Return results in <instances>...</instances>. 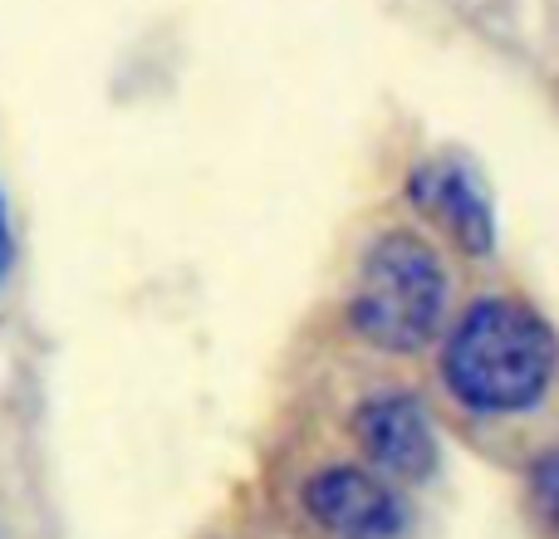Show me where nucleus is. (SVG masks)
I'll use <instances>...</instances> for the list:
<instances>
[{"label":"nucleus","mask_w":559,"mask_h":539,"mask_svg":"<svg viewBox=\"0 0 559 539\" xmlns=\"http://www.w3.org/2000/svg\"><path fill=\"white\" fill-rule=\"evenodd\" d=\"M555 334L506 295L476 299L442 348V378L476 412H515L545 393Z\"/></svg>","instance_id":"obj_1"},{"label":"nucleus","mask_w":559,"mask_h":539,"mask_svg":"<svg viewBox=\"0 0 559 539\" xmlns=\"http://www.w3.org/2000/svg\"><path fill=\"white\" fill-rule=\"evenodd\" d=\"M354 432H358V446L364 456H373V466L393 476H417L432 471L437 462V442H432V427H427L423 407L413 397H397V393H383V397H368L354 417Z\"/></svg>","instance_id":"obj_4"},{"label":"nucleus","mask_w":559,"mask_h":539,"mask_svg":"<svg viewBox=\"0 0 559 539\" xmlns=\"http://www.w3.org/2000/svg\"><path fill=\"white\" fill-rule=\"evenodd\" d=\"M535 501H540V515L550 520V530L559 535V452H550L535 471Z\"/></svg>","instance_id":"obj_6"},{"label":"nucleus","mask_w":559,"mask_h":539,"mask_svg":"<svg viewBox=\"0 0 559 539\" xmlns=\"http://www.w3.org/2000/svg\"><path fill=\"white\" fill-rule=\"evenodd\" d=\"M305 501L314 520L338 539H393L403 530V511H397L393 491L373 481L368 471L354 466H329L305 486Z\"/></svg>","instance_id":"obj_3"},{"label":"nucleus","mask_w":559,"mask_h":539,"mask_svg":"<svg viewBox=\"0 0 559 539\" xmlns=\"http://www.w3.org/2000/svg\"><path fill=\"white\" fill-rule=\"evenodd\" d=\"M447 309V275L437 251L413 231H393L368 245L354 279L348 314L368 344L388 354H413L432 338Z\"/></svg>","instance_id":"obj_2"},{"label":"nucleus","mask_w":559,"mask_h":539,"mask_svg":"<svg viewBox=\"0 0 559 539\" xmlns=\"http://www.w3.org/2000/svg\"><path fill=\"white\" fill-rule=\"evenodd\" d=\"M5 255H10V245H5V212H0V270H5Z\"/></svg>","instance_id":"obj_7"},{"label":"nucleus","mask_w":559,"mask_h":539,"mask_svg":"<svg viewBox=\"0 0 559 539\" xmlns=\"http://www.w3.org/2000/svg\"><path fill=\"white\" fill-rule=\"evenodd\" d=\"M407 192H413L466 251H486V245H491V212H486L481 192H476L456 167H423Z\"/></svg>","instance_id":"obj_5"}]
</instances>
